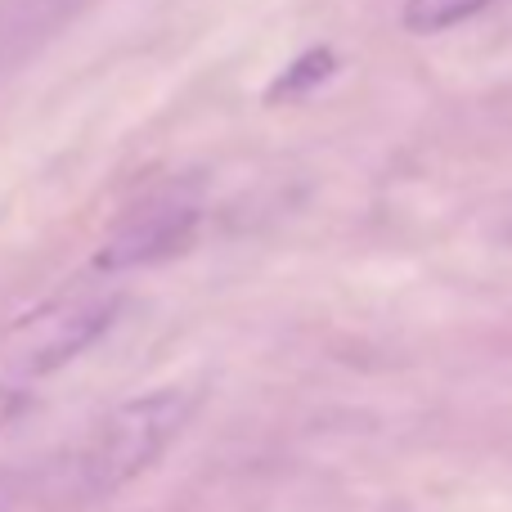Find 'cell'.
Listing matches in <instances>:
<instances>
[{
  "instance_id": "obj_1",
  "label": "cell",
  "mask_w": 512,
  "mask_h": 512,
  "mask_svg": "<svg viewBox=\"0 0 512 512\" xmlns=\"http://www.w3.org/2000/svg\"><path fill=\"white\" fill-rule=\"evenodd\" d=\"M198 405H203V387H194V382L162 387L117 405L86 450V486L108 495V490L140 481L194 423Z\"/></svg>"
},
{
  "instance_id": "obj_2",
  "label": "cell",
  "mask_w": 512,
  "mask_h": 512,
  "mask_svg": "<svg viewBox=\"0 0 512 512\" xmlns=\"http://www.w3.org/2000/svg\"><path fill=\"white\" fill-rule=\"evenodd\" d=\"M113 315H117V301H81V306L32 319V324H27L32 337H23L14 351L18 373L41 378V373L63 369L72 355H81L86 346H95L99 337H104V328L113 324Z\"/></svg>"
},
{
  "instance_id": "obj_3",
  "label": "cell",
  "mask_w": 512,
  "mask_h": 512,
  "mask_svg": "<svg viewBox=\"0 0 512 512\" xmlns=\"http://www.w3.org/2000/svg\"><path fill=\"white\" fill-rule=\"evenodd\" d=\"M198 234V212L189 203H162L140 212L135 221H126L104 248L95 252V270L113 274V270H135V265L162 261L176 256L180 248H189Z\"/></svg>"
},
{
  "instance_id": "obj_4",
  "label": "cell",
  "mask_w": 512,
  "mask_h": 512,
  "mask_svg": "<svg viewBox=\"0 0 512 512\" xmlns=\"http://www.w3.org/2000/svg\"><path fill=\"white\" fill-rule=\"evenodd\" d=\"M333 72H337V54L328 50V45H315V50L297 54V59L279 72V81L265 90V104H288V99L310 95V90H319Z\"/></svg>"
},
{
  "instance_id": "obj_5",
  "label": "cell",
  "mask_w": 512,
  "mask_h": 512,
  "mask_svg": "<svg viewBox=\"0 0 512 512\" xmlns=\"http://www.w3.org/2000/svg\"><path fill=\"white\" fill-rule=\"evenodd\" d=\"M486 5H495V0H405L400 23L414 36H436V32H450V27L477 18Z\"/></svg>"
},
{
  "instance_id": "obj_6",
  "label": "cell",
  "mask_w": 512,
  "mask_h": 512,
  "mask_svg": "<svg viewBox=\"0 0 512 512\" xmlns=\"http://www.w3.org/2000/svg\"><path fill=\"white\" fill-rule=\"evenodd\" d=\"M27 405V396L23 391H14V387H0V427H9L18 418V409Z\"/></svg>"
},
{
  "instance_id": "obj_7",
  "label": "cell",
  "mask_w": 512,
  "mask_h": 512,
  "mask_svg": "<svg viewBox=\"0 0 512 512\" xmlns=\"http://www.w3.org/2000/svg\"><path fill=\"white\" fill-rule=\"evenodd\" d=\"M495 239L499 243H512V198L495 212Z\"/></svg>"
}]
</instances>
